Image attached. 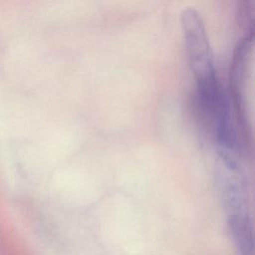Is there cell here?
<instances>
[{"mask_svg": "<svg viewBox=\"0 0 255 255\" xmlns=\"http://www.w3.org/2000/svg\"><path fill=\"white\" fill-rule=\"evenodd\" d=\"M181 25L188 63L196 81L197 94L204 93L219 84L204 23L194 8H187L182 12Z\"/></svg>", "mask_w": 255, "mask_h": 255, "instance_id": "6da1fadb", "label": "cell"}, {"mask_svg": "<svg viewBox=\"0 0 255 255\" xmlns=\"http://www.w3.org/2000/svg\"><path fill=\"white\" fill-rule=\"evenodd\" d=\"M227 223L240 255H254L252 223L248 210L227 215Z\"/></svg>", "mask_w": 255, "mask_h": 255, "instance_id": "7a4b0ae2", "label": "cell"}]
</instances>
